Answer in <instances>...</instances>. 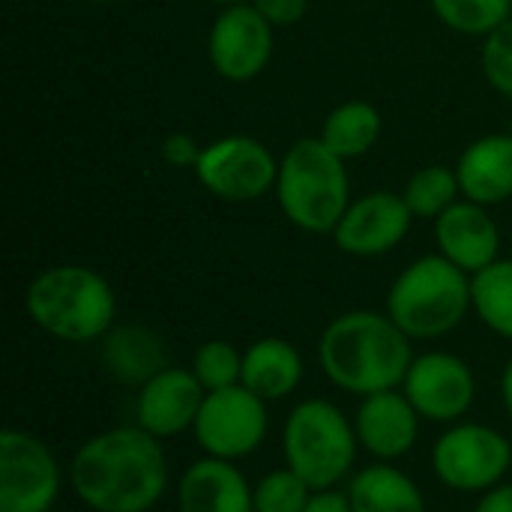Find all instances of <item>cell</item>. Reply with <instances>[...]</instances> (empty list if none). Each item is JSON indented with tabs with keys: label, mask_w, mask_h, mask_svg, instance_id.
I'll use <instances>...</instances> for the list:
<instances>
[{
	"label": "cell",
	"mask_w": 512,
	"mask_h": 512,
	"mask_svg": "<svg viewBox=\"0 0 512 512\" xmlns=\"http://www.w3.org/2000/svg\"><path fill=\"white\" fill-rule=\"evenodd\" d=\"M501 402H504L507 414L512 417V357L510 363L504 366V375H501Z\"/></svg>",
	"instance_id": "d6a6232c"
},
{
	"label": "cell",
	"mask_w": 512,
	"mask_h": 512,
	"mask_svg": "<svg viewBox=\"0 0 512 512\" xmlns=\"http://www.w3.org/2000/svg\"><path fill=\"white\" fill-rule=\"evenodd\" d=\"M207 390L189 369L168 366L144 387H138L135 420L153 438H177L195 426Z\"/></svg>",
	"instance_id": "4fadbf2b"
},
{
	"label": "cell",
	"mask_w": 512,
	"mask_h": 512,
	"mask_svg": "<svg viewBox=\"0 0 512 512\" xmlns=\"http://www.w3.org/2000/svg\"><path fill=\"white\" fill-rule=\"evenodd\" d=\"M162 156H165L171 165H198L201 150L195 147V141H192L189 135L177 132V135H168V138L162 141Z\"/></svg>",
	"instance_id": "f546056e"
},
{
	"label": "cell",
	"mask_w": 512,
	"mask_h": 512,
	"mask_svg": "<svg viewBox=\"0 0 512 512\" xmlns=\"http://www.w3.org/2000/svg\"><path fill=\"white\" fill-rule=\"evenodd\" d=\"M60 465L30 432L0 435V512H48L60 498Z\"/></svg>",
	"instance_id": "9c48e42d"
},
{
	"label": "cell",
	"mask_w": 512,
	"mask_h": 512,
	"mask_svg": "<svg viewBox=\"0 0 512 512\" xmlns=\"http://www.w3.org/2000/svg\"><path fill=\"white\" fill-rule=\"evenodd\" d=\"M102 363L114 381L129 387H144L150 378L168 369V354H165V342L153 330L126 324V327H111L105 333Z\"/></svg>",
	"instance_id": "d6986e66"
},
{
	"label": "cell",
	"mask_w": 512,
	"mask_h": 512,
	"mask_svg": "<svg viewBox=\"0 0 512 512\" xmlns=\"http://www.w3.org/2000/svg\"><path fill=\"white\" fill-rule=\"evenodd\" d=\"M411 216L414 213L402 195L372 192L345 210L342 222L336 225V243L348 255H384L393 246H399V240L408 234Z\"/></svg>",
	"instance_id": "5bb4252c"
},
{
	"label": "cell",
	"mask_w": 512,
	"mask_h": 512,
	"mask_svg": "<svg viewBox=\"0 0 512 512\" xmlns=\"http://www.w3.org/2000/svg\"><path fill=\"white\" fill-rule=\"evenodd\" d=\"M402 393L408 396V402L417 408L423 420L447 426L471 411L477 396V381L465 360H459L456 354L432 351L414 357L402 381Z\"/></svg>",
	"instance_id": "8fae6325"
},
{
	"label": "cell",
	"mask_w": 512,
	"mask_h": 512,
	"mask_svg": "<svg viewBox=\"0 0 512 512\" xmlns=\"http://www.w3.org/2000/svg\"><path fill=\"white\" fill-rule=\"evenodd\" d=\"M420 414L408 402V396L399 390H384L363 396L354 414V429L360 438V447L381 459V462H396L408 456L420 438Z\"/></svg>",
	"instance_id": "9a60e30c"
},
{
	"label": "cell",
	"mask_w": 512,
	"mask_h": 512,
	"mask_svg": "<svg viewBox=\"0 0 512 512\" xmlns=\"http://www.w3.org/2000/svg\"><path fill=\"white\" fill-rule=\"evenodd\" d=\"M360 438L354 420L327 399H306L294 405L282 432V453L315 492L336 489L357 465Z\"/></svg>",
	"instance_id": "5b68a950"
},
{
	"label": "cell",
	"mask_w": 512,
	"mask_h": 512,
	"mask_svg": "<svg viewBox=\"0 0 512 512\" xmlns=\"http://www.w3.org/2000/svg\"><path fill=\"white\" fill-rule=\"evenodd\" d=\"M192 375L201 381V387L207 393L237 387L240 375H243V354L225 339H210L195 351Z\"/></svg>",
	"instance_id": "d4e9b609"
},
{
	"label": "cell",
	"mask_w": 512,
	"mask_h": 512,
	"mask_svg": "<svg viewBox=\"0 0 512 512\" xmlns=\"http://www.w3.org/2000/svg\"><path fill=\"white\" fill-rule=\"evenodd\" d=\"M510 135H512V132H510Z\"/></svg>",
	"instance_id": "e575fe53"
},
{
	"label": "cell",
	"mask_w": 512,
	"mask_h": 512,
	"mask_svg": "<svg viewBox=\"0 0 512 512\" xmlns=\"http://www.w3.org/2000/svg\"><path fill=\"white\" fill-rule=\"evenodd\" d=\"M180 512H255V489L237 462L204 456L192 462L177 486Z\"/></svg>",
	"instance_id": "2e32d148"
},
{
	"label": "cell",
	"mask_w": 512,
	"mask_h": 512,
	"mask_svg": "<svg viewBox=\"0 0 512 512\" xmlns=\"http://www.w3.org/2000/svg\"><path fill=\"white\" fill-rule=\"evenodd\" d=\"M474 306L471 279L462 267L444 255H426L414 261L393 282L387 297V315L411 339H438L462 324Z\"/></svg>",
	"instance_id": "277c9868"
},
{
	"label": "cell",
	"mask_w": 512,
	"mask_h": 512,
	"mask_svg": "<svg viewBox=\"0 0 512 512\" xmlns=\"http://www.w3.org/2000/svg\"><path fill=\"white\" fill-rule=\"evenodd\" d=\"M483 69L495 90L512 96V18L489 33L483 48Z\"/></svg>",
	"instance_id": "83f0119b"
},
{
	"label": "cell",
	"mask_w": 512,
	"mask_h": 512,
	"mask_svg": "<svg viewBox=\"0 0 512 512\" xmlns=\"http://www.w3.org/2000/svg\"><path fill=\"white\" fill-rule=\"evenodd\" d=\"M267 420V402L237 384L204 396L192 432L204 456L240 462L264 444Z\"/></svg>",
	"instance_id": "ba28073f"
},
{
	"label": "cell",
	"mask_w": 512,
	"mask_h": 512,
	"mask_svg": "<svg viewBox=\"0 0 512 512\" xmlns=\"http://www.w3.org/2000/svg\"><path fill=\"white\" fill-rule=\"evenodd\" d=\"M438 18L462 33H492L510 15V0H432Z\"/></svg>",
	"instance_id": "4316f807"
},
{
	"label": "cell",
	"mask_w": 512,
	"mask_h": 512,
	"mask_svg": "<svg viewBox=\"0 0 512 512\" xmlns=\"http://www.w3.org/2000/svg\"><path fill=\"white\" fill-rule=\"evenodd\" d=\"M303 381V357L285 339H258L243 351L240 384L264 402H282Z\"/></svg>",
	"instance_id": "ac0fdd59"
},
{
	"label": "cell",
	"mask_w": 512,
	"mask_h": 512,
	"mask_svg": "<svg viewBox=\"0 0 512 512\" xmlns=\"http://www.w3.org/2000/svg\"><path fill=\"white\" fill-rule=\"evenodd\" d=\"M459 174H453L444 165H429L420 168L405 189V204L411 207L414 216H441L447 207L456 204V192H459Z\"/></svg>",
	"instance_id": "cb8c5ba5"
},
{
	"label": "cell",
	"mask_w": 512,
	"mask_h": 512,
	"mask_svg": "<svg viewBox=\"0 0 512 512\" xmlns=\"http://www.w3.org/2000/svg\"><path fill=\"white\" fill-rule=\"evenodd\" d=\"M273 24L249 3L228 6L210 30V60L231 81L255 78L273 51Z\"/></svg>",
	"instance_id": "7c38bea8"
},
{
	"label": "cell",
	"mask_w": 512,
	"mask_h": 512,
	"mask_svg": "<svg viewBox=\"0 0 512 512\" xmlns=\"http://www.w3.org/2000/svg\"><path fill=\"white\" fill-rule=\"evenodd\" d=\"M303 512H354V507L348 501V492L327 489V492H315L312 501H309V507Z\"/></svg>",
	"instance_id": "4dcf8cb0"
},
{
	"label": "cell",
	"mask_w": 512,
	"mask_h": 512,
	"mask_svg": "<svg viewBox=\"0 0 512 512\" xmlns=\"http://www.w3.org/2000/svg\"><path fill=\"white\" fill-rule=\"evenodd\" d=\"M327 381L354 396L399 390L414 354L411 336L381 312H345L327 324L318 342Z\"/></svg>",
	"instance_id": "7a4b0ae2"
},
{
	"label": "cell",
	"mask_w": 512,
	"mask_h": 512,
	"mask_svg": "<svg viewBox=\"0 0 512 512\" xmlns=\"http://www.w3.org/2000/svg\"><path fill=\"white\" fill-rule=\"evenodd\" d=\"M219 3H228V6H234V3H246V0H219Z\"/></svg>",
	"instance_id": "836d02e7"
},
{
	"label": "cell",
	"mask_w": 512,
	"mask_h": 512,
	"mask_svg": "<svg viewBox=\"0 0 512 512\" xmlns=\"http://www.w3.org/2000/svg\"><path fill=\"white\" fill-rule=\"evenodd\" d=\"M315 489L288 465L270 471L255 486V512H303L309 507Z\"/></svg>",
	"instance_id": "484cf974"
},
{
	"label": "cell",
	"mask_w": 512,
	"mask_h": 512,
	"mask_svg": "<svg viewBox=\"0 0 512 512\" xmlns=\"http://www.w3.org/2000/svg\"><path fill=\"white\" fill-rule=\"evenodd\" d=\"M24 303L33 324L60 342H93L105 336L117 312L111 285L96 270L78 264L39 273Z\"/></svg>",
	"instance_id": "3957f363"
},
{
	"label": "cell",
	"mask_w": 512,
	"mask_h": 512,
	"mask_svg": "<svg viewBox=\"0 0 512 512\" xmlns=\"http://www.w3.org/2000/svg\"><path fill=\"white\" fill-rule=\"evenodd\" d=\"M348 501L354 512H426L420 486L390 462L357 471L348 483Z\"/></svg>",
	"instance_id": "44dd1931"
},
{
	"label": "cell",
	"mask_w": 512,
	"mask_h": 512,
	"mask_svg": "<svg viewBox=\"0 0 512 512\" xmlns=\"http://www.w3.org/2000/svg\"><path fill=\"white\" fill-rule=\"evenodd\" d=\"M462 192L474 204H498L512 195V135H489L471 144L456 168Z\"/></svg>",
	"instance_id": "ffe728a7"
},
{
	"label": "cell",
	"mask_w": 512,
	"mask_h": 512,
	"mask_svg": "<svg viewBox=\"0 0 512 512\" xmlns=\"http://www.w3.org/2000/svg\"><path fill=\"white\" fill-rule=\"evenodd\" d=\"M471 297L480 321L498 336L512 339V261H495L474 273Z\"/></svg>",
	"instance_id": "603a6c76"
},
{
	"label": "cell",
	"mask_w": 512,
	"mask_h": 512,
	"mask_svg": "<svg viewBox=\"0 0 512 512\" xmlns=\"http://www.w3.org/2000/svg\"><path fill=\"white\" fill-rule=\"evenodd\" d=\"M276 189L285 216L312 234L336 231L348 210V174L342 156H336L321 138H303L285 153Z\"/></svg>",
	"instance_id": "8992f818"
},
{
	"label": "cell",
	"mask_w": 512,
	"mask_h": 512,
	"mask_svg": "<svg viewBox=\"0 0 512 512\" xmlns=\"http://www.w3.org/2000/svg\"><path fill=\"white\" fill-rule=\"evenodd\" d=\"M252 6L270 21V24H297L306 15V0H252Z\"/></svg>",
	"instance_id": "f1b7e54d"
},
{
	"label": "cell",
	"mask_w": 512,
	"mask_h": 512,
	"mask_svg": "<svg viewBox=\"0 0 512 512\" xmlns=\"http://www.w3.org/2000/svg\"><path fill=\"white\" fill-rule=\"evenodd\" d=\"M512 465V444L492 426L453 423L432 447L435 477L453 492H489L504 483Z\"/></svg>",
	"instance_id": "52a82bcc"
},
{
	"label": "cell",
	"mask_w": 512,
	"mask_h": 512,
	"mask_svg": "<svg viewBox=\"0 0 512 512\" xmlns=\"http://www.w3.org/2000/svg\"><path fill=\"white\" fill-rule=\"evenodd\" d=\"M198 180L225 201H252L261 198L279 177V165L270 150L246 135L219 138L201 150L195 165Z\"/></svg>",
	"instance_id": "30bf717a"
},
{
	"label": "cell",
	"mask_w": 512,
	"mask_h": 512,
	"mask_svg": "<svg viewBox=\"0 0 512 512\" xmlns=\"http://www.w3.org/2000/svg\"><path fill=\"white\" fill-rule=\"evenodd\" d=\"M474 512H512V483H501V486L483 492Z\"/></svg>",
	"instance_id": "1f68e13d"
},
{
	"label": "cell",
	"mask_w": 512,
	"mask_h": 512,
	"mask_svg": "<svg viewBox=\"0 0 512 512\" xmlns=\"http://www.w3.org/2000/svg\"><path fill=\"white\" fill-rule=\"evenodd\" d=\"M378 135H381V114L369 102H345L327 117L321 141L336 156L351 159L369 153Z\"/></svg>",
	"instance_id": "7402d4cb"
},
{
	"label": "cell",
	"mask_w": 512,
	"mask_h": 512,
	"mask_svg": "<svg viewBox=\"0 0 512 512\" xmlns=\"http://www.w3.org/2000/svg\"><path fill=\"white\" fill-rule=\"evenodd\" d=\"M438 246L447 261L465 273H480L498 261V225L483 210V204H453L438 216Z\"/></svg>",
	"instance_id": "e0dca14e"
},
{
	"label": "cell",
	"mask_w": 512,
	"mask_h": 512,
	"mask_svg": "<svg viewBox=\"0 0 512 512\" xmlns=\"http://www.w3.org/2000/svg\"><path fill=\"white\" fill-rule=\"evenodd\" d=\"M72 489L93 512H147L168 489V456L141 426H117L84 441L72 459Z\"/></svg>",
	"instance_id": "6da1fadb"
}]
</instances>
